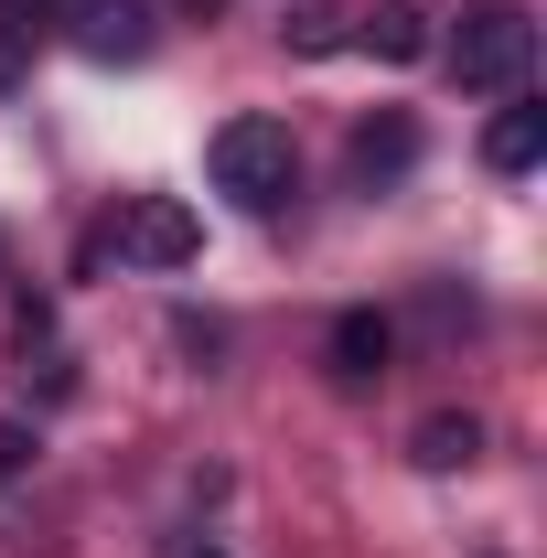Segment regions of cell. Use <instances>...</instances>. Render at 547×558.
Returning a JSON list of instances; mask_svg holds the SVG:
<instances>
[{"label":"cell","instance_id":"1","mask_svg":"<svg viewBox=\"0 0 547 558\" xmlns=\"http://www.w3.org/2000/svg\"><path fill=\"white\" fill-rule=\"evenodd\" d=\"M215 161V194L247 215H279L290 194H301V150H290V119H226V130L205 140Z\"/></svg>","mask_w":547,"mask_h":558},{"label":"cell","instance_id":"2","mask_svg":"<svg viewBox=\"0 0 547 558\" xmlns=\"http://www.w3.org/2000/svg\"><path fill=\"white\" fill-rule=\"evenodd\" d=\"M440 54H451V75H462L473 97H515L526 65H537V11H526V0H473Z\"/></svg>","mask_w":547,"mask_h":558},{"label":"cell","instance_id":"3","mask_svg":"<svg viewBox=\"0 0 547 558\" xmlns=\"http://www.w3.org/2000/svg\"><path fill=\"white\" fill-rule=\"evenodd\" d=\"M130 258V269H194L205 258V215L172 205V194H119V215L97 226V258Z\"/></svg>","mask_w":547,"mask_h":558},{"label":"cell","instance_id":"4","mask_svg":"<svg viewBox=\"0 0 547 558\" xmlns=\"http://www.w3.org/2000/svg\"><path fill=\"white\" fill-rule=\"evenodd\" d=\"M65 33H75V54H97V65H139L161 44V11L150 0H65Z\"/></svg>","mask_w":547,"mask_h":558},{"label":"cell","instance_id":"5","mask_svg":"<svg viewBox=\"0 0 547 558\" xmlns=\"http://www.w3.org/2000/svg\"><path fill=\"white\" fill-rule=\"evenodd\" d=\"M409 161H418V119H409V108H387V119H365V130H354V150H343V172H354L365 194H387V183H398Z\"/></svg>","mask_w":547,"mask_h":558},{"label":"cell","instance_id":"6","mask_svg":"<svg viewBox=\"0 0 547 558\" xmlns=\"http://www.w3.org/2000/svg\"><path fill=\"white\" fill-rule=\"evenodd\" d=\"M354 54H376V65H418V54H429V11H418V0H376V11H354Z\"/></svg>","mask_w":547,"mask_h":558},{"label":"cell","instance_id":"7","mask_svg":"<svg viewBox=\"0 0 547 558\" xmlns=\"http://www.w3.org/2000/svg\"><path fill=\"white\" fill-rule=\"evenodd\" d=\"M483 161H494V172H537V161H547V108L526 97V86L494 108V130H483Z\"/></svg>","mask_w":547,"mask_h":558},{"label":"cell","instance_id":"8","mask_svg":"<svg viewBox=\"0 0 547 558\" xmlns=\"http://www.w3.org/2000/svg\"><path fill=\"white\" fill-rule=\"evenodd\" d=\"M387 365H398V323H387V312H343L333 323V376L343 387H376Z\"/></svg>","mask_w":547,"mask_h":558},{"label":"cell","instance_id":"9","mask_svg":"<svg viewBox=\"0 0 547 558\" xmlns=\"http://www.w3.org/2000/svg\"><path fill=\"white\" fill-rule=\"evenodd\" d=\"M11 354H22V387H44V398L75 387V365H65V344H54V312H44V301L11 312Z\"/></svg>","mask_w":547,"mask_h":558},{"label":"cell","instance_id":"10","mask_svg":"<svg viewBox=\"0 0 547 558\" xmlns=\"http://www.w3.org/2000/svg\"><path fill=\"white\" fill-rule=\"evenodd\" d=\"M429 473H462V462H483V418L473 409H440V418H418V440H409Z\"/></svg>","mask_w":547,"mask_h":558},{"label":"cell","instance_id":"11","mask_svg":"<svg viewBox=\"0 0 547 558\" xmlns=\"http://www.w3.org/2000/svg\"><path fill=\"white\" fill-rule=\"evenodd\" d=\"M279 44H290V54H343V44H354V11H333V0H301V11L279 22Z\"/></svg>","mask_w":547,"mask_h":558},{"label":"cell","instance_id":"12","mask_svg":"<svg viewBox=\"0 0 547 558\" xmlns=\"http://www.w3.org/2000/svg\"><path fill=\"white\" fill-rule=\"evenodd\" d=\"M11 473H33V429H22V418H0V484H11Z\"/></svg>","mask_w":547,"mask_h":558},{"label":"cell","instance_id":"13","mask_svg":"<svg viewBox=\"0 0 547 558\" xmlns=\"http://www.w3.org/2000/svg\"><path fill=\"white\" fill-rule=\"evenodd\" d=\"M22 54H33V22H0V86H22Z\"/></svg>","mask_w":547,"mask_h":558},{"label":"cell","instance_id":"14","mask_svg":"<svg viewBox=\"0 0 547 558\" xmlns=\"http://www.w3.org/2000/svg\"><path fill=\"white\" fill-rule=\"evenodd\" d=\"M0 22H44V0H0Z\"/></svg>","mask_w":547,"mask_h":558}]
</instances>
